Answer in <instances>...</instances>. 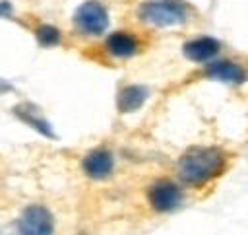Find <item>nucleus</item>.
I'll return each mask as SVG.
<instances>
[{"label":"nucleus","instance_id":"obj_4","mask_svg":"<svg viewBox=\"0 0 248 235\" xmlns=\"http://www.w3.org/2000/svg\"><path fill=\"white\" fill-rule=\"evenodd\" d=\"M17 235H54L56 223L45 204H27L16 219Z\"/></svg>","mask_w":248,"mask_h":235},{"label":"nucleus","instance_id":"obj_6","mask_svg":"<svg viewBox=\"0 0 248 235\" xmlns=\"http://www.w3.org/2000/svg\"><path fill=\"white\" fill-rule=\"evenodd\" d=\"M114 165H116L114 153H112V150H108L105 146H97L81 157V171L91 181L108 179L114 173Z\"/></svg>","mask_w":248,"mask_h":235},{"label":"nucleus","instance_id":"obj_10","mask_svg":"<svg viewBox=\"0 0 248 235\" xmlns=\"http://www.w3.org/2000/svg\"><path fill=\"white\" fill-rule=\"evenodd\" d=\"M219 52H221V41L209 35L194 37L182 45L184 58H188L190 62H198V64L211 62Z\"/></svg>","mask_w":248,"mask_h":235},{"label":"nucleus","instance_id":"obj_11","mask_svg":"<svg viewBox=\"0 0 248 235\" xmlns=\"http://www.w3.org/2000/svg\"><path fill=\"white\" fill-rule=\"evenodd\" d=\"M147 99H149L147 85L128 84V85L120 87L116 93V109L120 115H130V113H136L138 109H141Z\"/></svg>","mask_w":248,"mask_h":235},{"label":"nucleus","instance_id":"obj_7","mask_svg":"<svg viewBox=\"0 0 248 235\" xmlns=\"http://www.w3.org/2000/svg\"><path fill=\"white\" fill-rule=\"evenodd\" d=\"M103 47H105V52L116 60H128L141 52L140 37L128 29H118V31L108 33Z\"/></svg>","mask_w":248,"mask_h":235},{"label":"nucleus","instance_id":"obj_3","mask_svg":"<svg viewBox=\"0 0 248 235\" xmlns=\"http://www.w3.org/2000/svg\"><path fill=\"white\" fill-rule=\"evenodd\" d=\"M72 23L81 35L99 37L108 29L110 16H108V10H107V6L103 2L85 0L76 8V12L72 16Z\"/></svg>","mask_w":248,"mask_h":235},{"label":"nucleus","instance_id":"obj_1","mask_svg":"<svg viewBox=\"0 0 248 235\" xmlns=\"http://www.w3.org/2000/svg\"><path fill=\"white\" fill-rule=\"evenodd\" d=\"M227 167V153L217 146H194L180 153L176 175L188 186H205Z\"/></svg>","mask_w":248,"mask_h":235},{"label":"nucleus","instance_id":"obj_14","mask_svg":"<svg viewBox=\"0 0 248 235\" xmlns=\"http://www.w3.org/2000/svg\"><path fill=\"white\" fill-rule=\"evenodd\" d=\"M16 87L8 82V80H0V95H6V93H12Z\"/></svg>","mask_w":248,"mask_h":235},{"label":"nucleus","instance_id":"obj_12","mask_svg":"<svg viewBox=\"0 0 248 235\" xmlns=\"http://www.w3.org/2000/svg\"><path fill=\"white\" fill-rule=\"evenodd\" d=\"M35 39L43 49H52L62 43V31L52 23H41L35 29Z\"/></svg>","mask_w":248,"mask_h":235},{"label":"nucleus","instance_id":"obj_13","mask_svg":"<svg viewBox=\"0 0 248 235\" xmlns=\"http://www.w3.org/2000/svg\"><path fill=\"white\" fill-rule=\"evenodd\" d=\"M14 14V6L10 0H0V19H6V17H12Z\"/></svg>","mask_w":248,"mask_h":235},{"label":"nucleus","instance_id":"obj_8","mask_svg":"<svg viewBox=\"0 0 248 235\" xmlns=\"http://www.w3.org/2000/svg\"><path fill=\"white\" fill-rule=\"evenodd\" d=\"M12 115L19 120V122H23L27 128H31V130H35L37 134H41V136H45V138H48V140H56L58 136H56V132H54V128H52V124H50V120L41 113V109L35 105V103H31V101H19V103H16L14 107H12Z\"/></svg>","mask_w":248,"mask_h":235},{"label":"nucleus","instance_id":"obj_2","mask_svg":"<svg viewBox=\"0 0 248 235\" xmlns=\"http://www.w3.org/2000/svg\"><path fill=\"white\" fill-rule=\"evenodd\" d=\"M192 16L194 8L186 0H141L136 8L138 21L155 29L184 25Z\"/></svg>","mask_w":248,"mask_h":235},{"label":"nucleus","instance_id":"obj_5","mask_svg":"<svg viewBox=\"0 0 248 235\" xmlns=\"http://www.w3.org/2000/svg\"><path fill=\"white\" fill-rule=\"evenodd\" d=\"M147 196V204L153 212L157 214H170L174 210L180 208L182 204V188L170 181V179H159L155 183H151L145 190Z\"/></svg>","mask_w":248,"mask_h":235},{"label":"nucleus","instance_id":"obj_15","mask_svg":"<svg viewBox=\"0 0 248 235\" xmlns=\"http://www.w3.org/2000/svg\"><path fill=\"white\" fill-rule=\"evenodd\" d=\"M79 235H85V233H79Z\"/></svg>","mask_w":248,"mask_h":235},{"label":"nucleus","instance_id":"obj_9","mask_svg":"<svg viewBox=\"0 0 248 235\" xmlns=\"http://www.w3.org/2000/svg\"><path fill=\"white\" fill-rule=\"evenodd\" d=\"M203 76L229 85H242L248 82V70L234 60H211L203 68Z\"/></svg>","mask_w":248,"mask_h":235}]
</instances>
